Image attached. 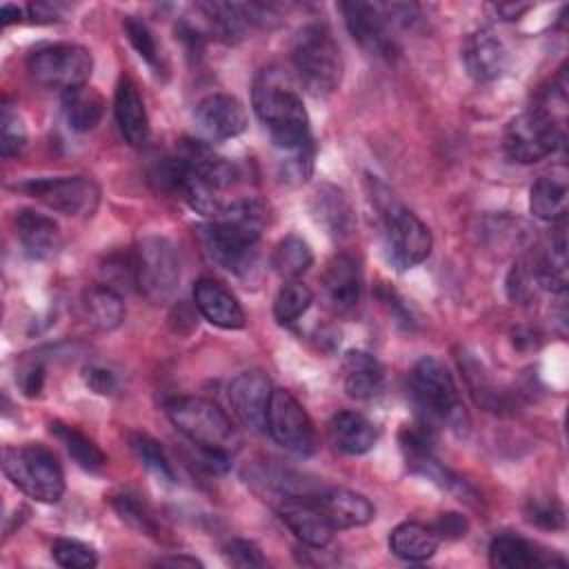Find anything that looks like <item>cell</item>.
<instances>
[{
    "mask_svg": "<svg viewBox=\"0 0 569 569\" xmlns=\"http://www.w3.org/2000/svg\"><path fill=\"white\" fill-rule=\"evenodd\" d=\"M313 302V291L300 280H287L273 298V316L280 325L296 322Z\"/></svg>",
    "mask_w": 569,
    "mask_h": 569,
    "instance_id": "33",
    "label": "cell"
},
{
    "mask_svg": "<svg viewBox=\"0 0 569 569\" xmlns=\"http://www.w3.org/2000/svg\"><path fill=\"white\" fill-rule=\"evenodd\" d=\"M318 211H320V220L333 231V233H347L351 227V211L349 204L345 200V196L333 189V187H325L318 191Z\"/></svg>",
    "mask_w": 569,
    "mask_h": 569,
    "instance_id": "36",
    "label": "cell"
},
{
    "mask_svg": "<svg viewBox=\"0 0 569 569\" xmlns=\"http://www.w3.org/2000/svg\"><path fill=\"white\" fill-rule=\"evenodd\" d=\"M27 11L36 22H56V20H60L58 4H53V2H33V4L27 7Z\"/></svg>",
    "mask_w": 569,
    "mask_h": 569,
    "instance_id": "46",
    "label": "cell"
},
{
    "mask_svg": "<svg viewBox=\"0 0 569 569\" xmlns=\"http://www.w3.org/2000/svg\"><path fill=\"white\" fill-rule=\"evenodd\" d=\"M322 287L329 305L336 311L353 309L362 291V276H360L358 260L351 253H336L325 269Z\"/></svg>",
    "mask_w": 569,
    "mask_h": 569,
    "instance_id": "21",
    "label": "cell"
},
{
    "mask_svg": "<svg viewBox=\"0 0 569 569\" xmlns=\"http://www.w3.org/2000/svg\"><path fill=\"white\" fill-rule=\"evenodd\" d=\"M411 393L418 409H422L429 420H442L451 427L462 425L465 407L460 405L451 373L438 358L422 356L413 365Z\"/></svg>",
    "mask_w": 569,
    "mask_h": 569,
    "instance_id": "7",
    "label": "cell"
},
{
    "mask_svg": "<svg viewBox=\"0 0 569 569\" xmlns=\"http://www.w3.org/2000/svg\"><path fill=\"white\" fill-rule=\"evenodd\" d=\"M122 27H124V33H127V40L131 42V47L138 51V56L151 64L153 69H162V56H160V49H158V42L149 29V24L136 16H124L122 20Z\"/></svg>",
    "mask_w": 569,
    "mask_h": 569,
    "instance_id": "35",
    "label": "cell"
},
{
    "mask_svg": "<svg viewBox=\"0 0 569 569\" xmlns=\"http://www.w3.org/2000/svg\"><path fill=\"white\" fill-rule=\"evenodd\" d=\"M164 409L171 425L187 436L191 445L227 451V445L233 438V427L216 402L198 396H176Z\"/></svg>",
    "mask_w": 569,
    "mask_h": 569,
    "instance_id": "6",
    "label": "cell"
},
{
    "mask_svg": "<svg viewBox=\"0 0 569 569\" xmlns=\"http://www.w3.org/2000/svg\"><path fill=\"white\" fill-rule=\"evenodd\" d=\"M62 113L73 131L93 129L104 113V98L89 84L62 93Z\"/></svg>",
    "mask_w": 569,
    "mask_h": 569,
    "instance_id": "29",
    "label": "cell"
},
{
    "mask_svg": "<svg viewBox=\"0 0 569 569\" xmlns=\"http://www.w3.org/2000/svg\"><path fill=\"white\" fill-rule=\"evenodd\" d=\"M84 382H87V387H89L91 391L102 393V396L113 393L116 387H118L116 376H113L111 371L102 369V367H87V369H84Z\"/></svg>",
    "mask_w": 569,
    "mask_h": 569,
    "instance_id": "44",
    "label": "cell"
},
{
    "mask_svg": "<svg viewBox=\"0 0 569 569\" xmlns=\"http://www.w3.org/2000/svg\"><path fill=\"white\" fill-rule=\"evenodd\" d=\"M111 507L120 516V520H124L129 527L147 533V536L158 533V522L153 520V516L147 511V507L136 496L116 493V496H111Z\"/></svg>",
    "mask_w": 569,
    "mask_h": 569,
    "instance_id": "37",
    "label": "cell"
},
{
    "mask_svg": "<svg viewBox=\"0 0 569 569\" xmlns=\"http://www.w3.org/2000/svg\"><path fill=\"white\" fill-rule=\"evenodd\" d=\"M569 184L567 169L553 167L549 173H542L529 193V209L540 220H560L567 213Z\"/></svg>",
    "mask_w": 569,
    "mask_h": 569,
    "instance_id": "24",
    "label": "cell"
},
{
    "mask_svg": "<svg viewBox=\"0 0 569 569\" xmlns=\"http://www.w3.org/2000/svg\"><path fill=\"white\" fill-rule=\"evenodd\" d=\"M271 393V380L258 369L238 373L227 389L229 405L236 418L251 431H267V411Z\"/></svg>",
    "mask_w": 569,
    "mask_h": 569,
    "instance_id": "14",
    "label": "cell"
},
{
    "mask_svg": "<svg viewBox=\"0 0 569 569\" xmlns=\"http://www.w3.org/2000/svg\"><path fill=\"white\" fill-rule=\"evenodd\" d=\"M0 18H2L4 24H9V22H20L22 9L16 7V4H2V7H0Z\"/></svg>",
    "mask_w": 569,
    "mask_h": 569,
    "instance_id": "49",
    "label": "cell"
},
{
    "mask_svg": "<svg viewBox=\"0 0 569 569\" xmlns=\"http://www.w3.org/2000/svg\"><path fill=\"white\" fill-rule=\"evenodd\" d=\"M193 305L200 316L220 329L244 327V311L238 298L218 280L200 278L193 284Z\"/></svg>",
    "mask_w": 569,
    "mask_h": 569,
    "instance_id": "18",
    "label": "cell"
},
{
    "mask_svg": "<svg viewBox=\"0 0 569 569\" xmlns=\"http://www.w3.org/2000/svg\"><path fill=\"white\" fill-rule=\"evenodd\" d=\"M51 556L64 569H91L98 565L93 547L73 538H58L51 545Z\"/></svg>",
    "mask_w": 569,
    "mask_h": 569,
    "instance_id": "38",
    "label": "cell"
},
{
    "mask_svg": "<svg viewBox=\"0 0 569 569\" xmlns=\"http://www.w3.org/2000/svg\"><path fill=\"white\" fill-rule=\"evenodd\" d=\"M291 58L298 78L311 93L325 96L338 89L345 62L340 44L327 24L311 22L302 27L296 36Z\"/></svg>",
    "mask_w": 569,
    "mask_h": 569,
    "instance_id": "3",
    "label": "cell"
},
{
    "mask_svg": "<svg viewBox=\"0 0 569 569\" xmlns=\"http://www.w3.org/2000/svg\"><path fill=\"white\" fill-rule=\"evenodd\" d=\"M525 513H527V520H529V522H533V525H538V527H542V529H560V527L565 525V511H562V507H560L556 500H551V498H547V500L531 498V500L527 502Z\"/></svg>",
    "mask_w": 569,
    "mask_h": 569,
    "instance_id": "41",
    "label": "cell"
},
{
    "mask_svg": "<svg viewBox=\"0 0 569 569\" xmlns=\"http://www.w3.org/2000/svg\"><path fill=\"white\" fill-rule=\"evenodd\" d=\"M193 120L204 140L222 142L247 129V109L236 96L211 93L196 104Z\"/></svg>",
    "mask_w": 569,
    "mask_h": 569,
    "instance_id": "15",
    "label": "cell"
},
{
    "mask_svg": "<svg viewBox=\"0 0 569 569\" xmlns=\"http://www.w3.org/2000/svg\"><path fill=\"white\" fill-rule=\"evenodd\" d=\"M467 520H465V516H460V513H453V511H449V513H440V518L436 520V525H433V529H436V533L442 538H460V536H465V531H467Z\"/></svg>",
    "mask_w": 569,
    "mask_h": 569,
    "instance_id": "45",
    "label": "cell"
},
{
    "mask_svg": "<svg viewBox=\"0 0 569 569\" xmlns=\"http://www.w3.org/2000/svg\"><path fill=\"white\" fill-rule=\"evenodd\" d=\"M13 224L18 242L29 258L47 260L60 249V227L53 218L33 209H20L16 211Z\"/></svg>",
    "mask_w": 569,
    "mask_h": 569,
    "instance_id": "20",
    "label": "cell"
},
{
    "mask_svg": "<svg viewBox=\"0 0 569 569\" xmlns=\"http://www.w3.org/2000/svg\"><path fill=\"white\" fill-rule=\"evenodd\" d=\"M16 382L20 387V391L29 398L38 396L42 391V385H44V367L40 360H29L24 362L20 369H18V376H16Z\"/></svg>",
    "mask_w": 569,
    "mask_h": 569,
    "instance_id": "43",
    "label": "cell"
},
{
    "mask_svg": "<svg viewBox=\"0 0 569 569\" xmlns=\"http://www.w3.org/2000/svg\"><path fill=\"white\" fill-rule=\"evenodd\" d=\"M20 189L64 216H91L100 200L96 182L84 176L38 178L24 182Z\"/></svg>",
    "mask_w": 569,
    "mask_h": 569,
    "instance_id": "12",
    "label": "cell"
},
{
    "mask_svg": "<svg viewBox=\"0 0 569 569\" xmlns=\"http://www.w3.org/2000/svg\"><path fill=\"white\" fill-rule=\"evenodd\" d=\"M113 111L122 138L131 147H142L149 140V116L136 84L127 78H122L116 87Z\"/></svg>",
    "mask_w": 569,
    "mask_h": 569,
    "instance_id": "22",
    "label": "cell"
},
{
    "mask_svg": "<svg viewBox=\"0 0 569 569\" xmlns=\"http://www.w3.org/2000/svg\"><path fill=\"white\" fill-rule=\"evenodd\" d=\"M129 442H131V449H133V453L138 456V460H140L158 480H162V482H167V485H173V482H176V471H173V467H171V462H169V458H167V453L162 451V447H160L158 440H153V438L147 436V433H131Z\"/></svg>",
    "mask_w": 569,
    "mask_h": 569,
    "instance_id": "34",
    "label": "cell"
},
{
    "mask_svg": "<svg viewBox=\"0 0 569 569\" xmlns=\"http://www.w3.org/2000/svg\"><path fill=\"white\" fill-rule=\"evenodd\" d=\"M269 222V209L258 198H242L224 204L202 229V244L209 258L227 271L249 269L256 244Z\"/></svg>",
    "mask_w": 569,
    "mask_h": 569,
    "instance_id": "1",
    "label": "cell"
},
{
    "mask_svg": "<svg viewBox=\"0 0 569 569\" xmlns=\"http://www.w3.org/2000/svg\"><path fill=\"white\" fill-rule=\"evenodd\" d=\"M538 287L551 289V291H565L567 287V240L565 229L558 227L538 260L531 267Z\"/></svg>",
    "mask_w": 569,
    "mask_h": 569,
    "instance_id": "28",
    "label": "cell"
},
{
    "mask_svg": "<svg viewBox=\"0 0 569 569\" xmlns=\"http://www.w3.org/2000/svg\"><path fill=\"white\" fill-rule=\"evenodd\" d=\"M560 124L553 120L551 113L540 109L516 116L507 124L502 138L505 153L522 164H531L551 156L560 147Z\"/></svg>",
    "mask_w": 569,
    "mask_h": 569,
    "instance_id": "9",
    "label": "cell"
},
{
    "mask_svg": "<svg viewBox=\"0 0 569 569\" xmlns=\"http://www.w3.org/2000/svg\"><path fill=\"white\" fill-rule=\"evenodd\" d=\"M284 153H289V156L280 160L278 178L287 184H300V182L309 180L311 169H313V144L309 142L300 149L284 151Z\"/></svg>",
    "mask_w": 569,
    "mask_h": 569,
    "instance_id": "40",
    "label": "cell"
},
{
    "mask_svg": "<svg viewBox=\"0 0 569 569\" xmlns=\"http://www.w3.org/2000/svg\"><path fill=\"white\" fill-rule=\"evenodd\" d=\"M27 144V129L18 111L11 104H4L0 111V153L4 158L18 156Z\"/></svg>",
    "mask_w": 569,
    "mask_h": 569,
    "instance_id": "39",
    "label": "cell"
},
{
    "mask_svg": "<svg viewBox=\"0 0 569 569\" xmlns=\"http://www.w3.org/2000/svg\"><path fill=\"white\" fill-rule=\"evenodd\" d=\"M82 307L89 322L100 331H111L124 320V305L116 289L109 284H93L82 296Z\"/></svg>",
    "mask_w": 569,
    "mask_h": 569,
    "instance_id": "30",
    "label": "cell"
},
{
    "mask_svg": "<svg viewBox=\"0 0 569 569\" xmlns=\"http://www.w3.org/2000/svg\"><path fill=\"white\" fill-rule=\"evenodd\" d=\"M253 111L269 129L271 142L282 151H293L311 142L309 116L298 91L289 84L284 71L262 69L253 82Z\"/></svg>",
    "mask_w": 569,
    "mask_h": 569,
    "instance_id": "2",
    "label": "cell"
},
{
    "mask_svg": "<svg viewBox=\"0 0 569 569\" xmlns=\"http://www.w3.org/2000/svg\"><path fill=\"white\" fill-rule=\"evenodd\" d=\"M496 13L502 18V20H518L525 11L531 9V4H516V2H505V4H496L493 7Z\"/></svg>",
    "mask_w": 569,
    "mask_h": 569,
    "instance_id": "47",
    "label": "cell"
},
{
    "mask_svg": "<svg viewBox=\"0 0 569 569\" xmlns=\"http://www.w3.org/2000/svg\"><path fill=\"white\" fill-rule=\"evenodd\" d=\"M440 536L433 527H427L416 520L400 522L389 533V551L409 562H422L436 553Z\"/></svg>",
    "mask_w": 569,
    "mask_h": 569,
    "instance_id": "25",
    "label": "cell"
},
{
    "mask_svg": "<svg viewBox=\"0 0 569 569\" xmlns=\"http://www.w3.org/2000/svg\"><path fill=\"white\" fill-rule=\"evenodd\" d=\"M51 433L64 445V449L69 451V456L87 471H98L107 465V456L102 453V449L82 431H78L71 425L64 422H51Z\"/></svg>",
    "mask_w": 569,
    "mask_h": 569,
    "instance_id": "32",
    "label": "cell"
},
{
    "mask_svg": "<svg viewBox=\"0 0 569 569\" xmlns=\"http://www.w3.org/2000/svg\"><path fill=\"white\" fill-rule=\"evenodd\" d=\"M507 44L493 29H478L462 44V62L467 73L478 82L498 78L507 67Z\"/></svg>",
    "mask_w": 569,
    "mask_h": 569,
    "instance_id": "17",
    "label": "cell"
},
{
    "mask_svg": "<svg viewBox=\"0 0 569 569\" xmlns=\"http://www.w3.org/2000/svg\"><path fill=\"white\" fill-rule=\"evenodd\" d=\"M489 565L496 569H529L547 567L551 565V558L545 551H538V547L529 540L502 533L496 536L489 545Z\"/></svg>",
    "mask_w": 569,
    "mask_h": 569,
    "instance_id": "26",
    "label": "cell"
},
{
    "mask_svg": "<svg viewBox=\"0 0 569 569\" xmlns=\"http://www.w3.org/2000/svg\"><path fill=\"white\" fill-rule=\"evenodd\" d=\"M385 373L380 362L367 351H347L345 356V391L356 400H369L380 393Z\"/></svg>",
    "mask_w": 569,
    "mask_h": 569,
    "instance_id": "27",
    "label": "cell"
},
{
    "mask_svg": "<svg viewBox=\"0 0 569 569\" xmlns=\"http://www.w3.org/2000/svg\"><path fill=\"white\" fill-rule=\"evenodd\" d=\"M138 291L160 305L169 302L180 282V260L176 247L162 236L142 238L131 256Z\"/></svg>",
    "mask_w": 569,
    "mask_h": 569,
    "instance_id": "5",
    "label": "cell"
},
{
    "mask_svg": "<svg viewBox=\"0 0 569 569\" xmlns=\"http://www.w3.org/2000/svg\"><path fill=\"white\" fill-rule=\"evenodd\" d=\"M313 262V251L309 242L296 233L284 236L271 256V267L284 280H298Z\"/></svg>",
    "mask_w": 569,
    "mask_h": 569,
    "instance_id": "31",
    "label": "cell"
},
{
    "mask_svg": "<svg viewBox=\"0 0 569 569\" xmlns=\"http://www.w3.org/2000/svg\"><path fill=\"white\" fill-rule=\"evenodd\" d=\"M91 69H93L91 53L84 47L71 44V42L38 47L27 58V71L38 84L62 89V91L87 84Z\"/></svg>",
    "mask_w": 569,
    "mask_h": 569,
    "instance_id": "8",
    "label": "cell"
},
{
    "mask_svg": "<svg viewBox=\"0 0 569 569\" xmlns=\"http://www.w3.org/2000/svg\"><path fill=\"white\" fill-rule=\"evenodd\" d=\"M269 436L289 453L311 456L316 451V429L305 407L284 389H273L267 411Z\"/></svg>",
    "mask_w": 569,
    "mask_h": 569,
    "instance_id": "11",
    "label": "cell"
},
{
    "mask_svg": "<svg viewBox=\"0 0 569 569\" xmlns=\"http://www.w3.org/2000/svg\"><path fill=\"white\" fill-rule=\"evenodd\" d=\"M318 507L325 511L333 529H351L369 525L376 518V507L362 493L342 487H327L313 493Z\"/></svg>",
    "mask_w": 569,
    "mask_h": 569,
    "instance_id": "19",
    "label": "cell"
},
{
    "mask_svg": "<svg viewBox=\"0 0 569 569\" xmlns=\"http://www.w3.org/2000/svg\"><path fill=\"white\" fill-rule=\"evenodd\" d=\"M276 511L291 533L307 547H325L336 531L313 496H280Z\"/></svg>",
    "mask_w": 569,
    "mask_h": 569,
    "instance_id": "16",
    "label": "cell"
},
{
    "mask_svg": "<svg viewBox=\"0 0 569 569\" xmlns=\"http://www.w3.org/2000/svg\"><path fill=\"white\" fill-rule=\"evenodd\" d=\"M222 553L227 558L229 565L233 567H242V569H251V567H267V560L262 556V551L242 538H231L224 547Z\"/></svg>",
    "mask_w": 569,
    "mask_h": 569,
    "instance_id": "42",
    "label": "cell"
},
{
    "mask_svg": "<svg viewBox=\"0 0 569 569\" xmlns=\"http://www.w3.org/2000/svg\"><path fill=\"white\" fill-rule=\"evenodd\" d=\"M2 471L13 487L38 502L56 505L64 493L62 467L44 445L29 442L20 447H4Z\"/></svg>",
    "mask_w": 569,
    "mask_h": 569,
    "instance_id": "4",
    "label": "cell"
},
{
    "mask_svg": "<svg viewBox=\"0 0 569 569\" xmlns=\"http://www.w3.org/2000/svg\"><path fill=\"white\" fill-rule=\"evenodd\" d=\"M382 238L387 258L396 269H411L420 264L429 258L433 244L429 227L413 211L400 204H391L385 211Z\"/></svg>",
    "mask_w": 569,
    "mask_h": 569,
    "instance_id": "10",
    "label": "cell"
},
{
    "mask_svg": "<svg viewBox=\"0 0 569 569\" xmlns=\"http://www.w3.org/2000/svg\"><path fill=\"white\" fill-rule=\"evenodd\" d=\"M158 565L160 567H187V569L202 567V562L198 558H191V556H167V558H160Z\"/></svg>",
    "mask_w": 569,
    "mask_h": 569,
    "instance_id": "48",
    "label": "cell"
},
{
    "mask_svg": "<svg viewBox=\"0 0 569 569\" xmlns=\"http://www.w3.org/2000/svg\"><path fill=\"white\" fill-rule=\"evenodd\" d=\"M329 438L338 451L347 456H360L376 445L378 429L358 411H340L329 422Z\"/></svg>",
    "mask_w": 569,
    "mask_h": 569,
    "instance_id": "23",
    "label": "cell"
},
{
    "mask_svg": "<svg viewBox=\"0 0 569 569\" xmlns=\"http://www.w3.org/2000/svg\"><path fill=\"white\" fill-rule=\"evenodd\" d=\"M340 11L345 16L347 29L353 36V40L367 49L371 56L378 58H391L398 53L396 38L391 33V20L387 18L382 4H371V2H342Z\"/></svg>",
    "mask_w": 569,
    "mask_h": 569,
    "instance_id": "13",
    "label": "cell"
}]
</instances>
